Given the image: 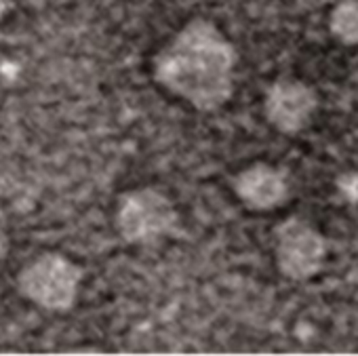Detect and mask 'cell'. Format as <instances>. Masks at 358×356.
<instances>
[{
  "mask_svg": "<svg viewBox=\"0 0 358 356\" xmlns=\"http://www.w3.org/2000/svg\"><path fill=\"white\" fill-rule=\"evenodd\" d=\"M238 53L224 32L207 20H194L156 55L154 78L169 93L201 112L222 108L234 93Z\"/></svg>",
  "mask_w": 358,
  "mask_h": 356,
  "instance_id": "obj_1",
  "label": "cell"
},
{
  "mask_svg": "<svg viewBox=\"0 0 358 356\" xmlns=\"http://www.w3.org/2000/svg\"><path fill=\"white\" fill-rule=\"evenodd\" d=\"M83 276V268L72 259L59 253H43L22 270L17 287L34 306L51 312H66L78 297Z\"/></svg>",
  "mask_w": 358,
  "mask_h": 356,
  "instance_id": "obj_2",
  "label": "cell"
},
{
  "mask_svg": "<svg viewBox=\"0 0 358 356\" xmlns=\"http://www.w3.org/2000/svg\"><path fill=\"white\" fill-rule=\"evenodd\" d=\"M327 257L324 236L306 220L289 218L274 230V259L289 280H308L322 270Z\"/></svg>",
  "mask_w": 358,
  "mask_h": 356,
  "instance_id": "obj_3",
  "label": "cell"
},
{
  "mask_svg": "<svg viewBox=\"0 0 358 356\" xmlns=\"http://www.w3.org/2000/svg\"><path fill=\"white\" fill-rule=\"evenodd\" d=\"M177 222L175 209L160 192L143 188L122 197L116 213L120 236L133 245L154 243L173 232Z\"/></svg>",
  "mask_w": 358,
  "mask_h": 356,
  "instance_id": "obj_4",
  "label": "cell"
},
{
  "mask_svg": "<svg viewBox=\"0 0 358 356\" xmlns=\"http://www.w3.org/2000/svg\"><path fill=\"white\" fill-rule=\"evenodd\" d=\"M316 108L318 97L314 89L297 78L276 80L268 89L264 101L268 122L285 135H295L303 131L310 124Z\"/></svg>",
  "mask_w": 358,
  "mask_h": 356,
  "instance_id": "obj_5",
  "label": "cell"
},
{
  "mask_svg": "<svg viewBox=\"0 0 358 356\" xmlns=\"http://www.w3.org/2000/svg\"><path fill=\"white\" fill-rule=\"evenodd\" d=\"M234 192L251 211H272L289 199V182L278 166L257 162L234 177Z\"/></svg>",
  "mask_w": 358,
  "mask_h": 356,
  "instance_id": "obj_6",
  "label": "cell"
},
{
  "mask_svg": "<svg viewBox=\"0 0 358 356\" xmlns=\"http://www.w3.org/2000/svg\"><path fill=\"white\" fill-rule=\"evenodd\" d=\"M329 30L339 43L358 47V0H339L329 15Z\"/></svg>",
  "mask_w": 358,
  "mask_h": 356,
  "instance_id": "obj_7",
  "label": "cell"
},
{
  "mask_svg": "<svg viewBox=\"0 0 358 356\" xmlns=\"http://www.w3.org/2000/svg\"><path fill=\"white\" fill-rule=\"evenodd\" d=\"M7 249H9V241H7V230H5V215L0 211V262H5Z\"/></svg>",
  "mask_w": 358,
  "mask_h": 356,
  "instance_id": "obj_8",
  "label": "cell"
},
{
  "mask_svg": "<svg viewBox=\"0 0 358 356\" xmlns=\"http://www.w3.org/2000/svg\"><path fill=\"white\" fill-rule=\"evenodd\" d=\"M11 3H13V0H0V17H3L11 9Z\"/></svg>",
  "mask_w": 358,
  "mask_h": 356,
  "instance_id": "obj_9",
  "label": "cell"
}]
</instances>
